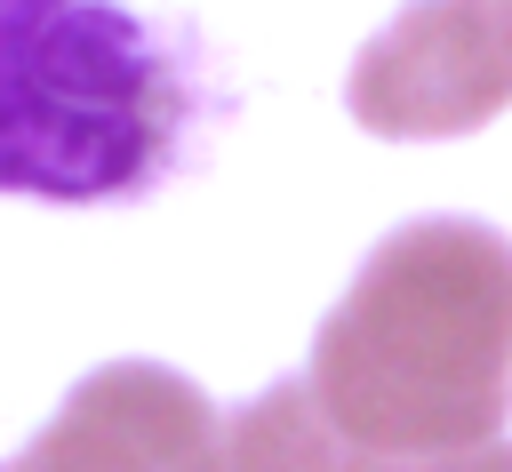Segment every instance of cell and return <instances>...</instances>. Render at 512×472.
<instances>
[{
    "instance_id": "8992f818",
    "label": "cell",
    "mask_w": 512,
    "mask_h": 472,
    "mask_svg": "<svg viewBox=\"0 0 512 472\" xmlns=\"http://www.w3.org/2000/svg\"><path fill=\"white\" fill-rule=\"evenodd\" d=\"M504 32H512V0H504Z\"/></svg>"
},
{
    "instance_id": "5b68a950",
    "label": "cell",
    "mask_w": 512,
    "mask_h": 472,
    "mask_svg": "<svg viewBox=\"0 0 512 472\" xmlns=\"http://www.w3.org/2000/svg\"><path fill=\"white\" fill-rule=\"evenodd\" d=\"M360 472H512V440H480L448 456H368Z\"/></svg>"
},
{
    "instance_id": "6da1fadb",
    "label": "cell",
    "mask_w": 512,
    "mask_h": 472,
    "mask_svg": "<svg viewBox=\"0 0 512 472\" xmlns=\"http://www.w3.org/2000/svg\"><path fill=\"white\" fill-rule=\"evenodd\" d=\"M328 424L368 456H448L512 416V240L480 216L384 232L312 336Z\"/></svg>"
},
{
    "instance_id": "7a4b0ae2",
    "label": "cell",
    "mask_w": 512,
    "mask_h": 472,
    "mask_svg": "<svg viewBox=\"0 0 512 472\" xmlns=\"http://www.w3.org/2000/svg\"><path fill=\"white\" fill-rule=\"evenodd\" d=\"M208 112L200 56L128 0H0V192L40 208L152 200Z\"/></svg>"
},
{
    "instance_id": "3957f363",
    "label": "cell",
    "mask_w": 512,
    "mask_h": 472,
    "mask_svg": "<svg viewBox=\"0 0 512 472\" xmlns=\"http://www.w3.org/2000/svg\"><path fill=\"white\" fill-rule=\"evenodd\" d=\"M344 104L368 136L440 144L472 136L512 104L504 0H408L352 64Z\"/></svg>"
},
{
    "instance_id": "277c9868",
    "label": "cell",
    "mask_w": 512,
    "mask_h": 472,
    "mask_svg": "<svg viewBox=\"0 0 512 472\" xmlns=\"http://www.w3.org/2000/svg\"><path fill=\"white\" fill-rule=\"evenodd\" d=\"M216 424L224 416L192 376L160 360H112L64 392L8 472H200Z\"/></svg>"
}]
</instances>
